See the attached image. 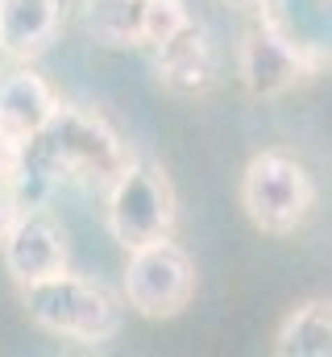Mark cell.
<instances>
[{
  "label": "cell",
  "mask_w": 332,
  "mask_h": 357,
  "mask_svg": "<svg viewBox=\"0 0 332 357\" xmlns=\"http://www.w3.org/2000/svg\"><path fill=\"white\" fill-rule=\"evenodd\" d=\"M108 229L116 245L137 250L163 241L174 229V191L158 162L129 158L125 171L108 183Z\"/></svg>",
  "instance_id": "obj_2"
},
{
  "label": "cell",
  "mask_w": 332,
  "mask_h": 357,
  "mask_svg": "<svg viewBox=\"0 0 332 357\" xmlns=\"http://www.w3.org/2000/svg\"><path fill=\"white\" fill-rule=\"evenodd\" d=\"M195 295V266L187 250H179L170 237L129 250L125 266V299L146 320H170L179 316Z\"/></svg>",
  "instance_id": "obj_5"
},
{
  "label": "cell",
  "mask_w": 332,
  "mask_h": 357,
  "mask_svg": "<svg viewBox=\"0 0 332 357\" xmlns=\"http://www.w3.org/2000/svg\"><path fill=\"white\" fill-rule=\"evenodd\" d=\"M154 71H158L163 88L179 91V96H195L212 84L216 59H212V46L195 21L187 29H179L174 38H166L163 46H154Z\"/></svg>",
  "instance_id": "obj_10"
},
{
  "label": "cell",
  "mask_w": 332,
  "mask_h": 357,
  "mask_svg": "<svg viewBox=\"0 0 332 357\" xmlns=\"http://www.w3.org/2000/svg\"><path fill=\"white\" fill-rule=\"evenodd\" d=\"M274 349L282 357H332V303H303L295 307L278 337H274Z\"/></svg>",
  "instance_id": "obj_12"
},
{
  "label": "cell",
  "mask_w": 332,
  "mask_h": 357,
  "mask_svg": "<svg viewBox=\"0 0 332 357\" xmlns=\"http://www.w3.org/2000/svg\"><path fill=\"white\" fill-rule=\"evenodd\" d=\"M63 25V0H0V54L38 59Z\"/></svg>",
  "instance_id": "obj_9"
},
{
  "label": "cell",
  "mask_w": 332,
  "mask_h": 357,
  "mask_svg": "<svg viewBox=\"0 0 332 357\" xmlns=\"http://www.w3.org/2000/svg\"><path fill=\"white\" fill-rule=\"evenodd\" d=\"M303 75V54L295 50V42H287L282 33H274L270 25L253 29L241 46V79L249 96H278Z\"/></svg>",
  "instance_id": "obj_8"
},
{
  "label": "cell",
  "mask_w": 332,
  "mask_h": 357,
  "mask_svg": "<svg viewBox=\"0 0 332 357\" xmlns=\"http://www.w3.org/2000/svg\"><path fill=\"white\" fill-rule=\"evenodd\" d=\"M59 104L63 100L54 96V88L29 67H17V71L0 75V129L21 137V142H29V146L46 133V125L54 121Z\"/></svg>",
  "instance_id": "obj_7"
},
{
  "label": "cell",
  "mask_w": 332,
  "mask_h": 357,
  "mask_svg": "<svg viewBox=\"0 0 332 357\" xmlns=\"http://www.w3.org/2000/svg\"><path fill=\"white\" fill-rule=\"evenodd\" d=\"M191 25V13L183 0H146V13H142V46H163L166 38H174L179 29Z\"/></svg>",
  "instance_id": "obj_13"
},
{
  "label": "cell",
  "mask_w": 332,
  "mask_h": 357,
  "mask_svg": "<svg viewBox=\"0 0 332 357\" xmlns=\"http://www.w3.org/2000/svg\"><path fill=\"white\" fill-rule=\"evenodd\" d=\"M142 13L146 0H83V29L108 50H129L142 46Z\"/></svg>",
  "instance_id": "obj_11"
},
{
  "label": "cell",
  "mask_w": 332,
  "mask_h": 357,
  "mask_svg": "<svg viewBox=\"0 0 332 357\" xmlns=\"http://www.w3.org/2000/svg\"><path fill=\"white\" fill-rule=\"evenodd\" d=\"M21 307L42 333L63 337V341H80V345H104L121 328L116 299L100 282L80 278L71 270L25 282L21 287Z\"/></svg>",
  "instance_id": "obj_1"
},
{
  "label": "cell",
  "mask_w": 332,
  "mask_h": 357,
  "mask_svg": "<svg viewBox=\"0 0 332 357\" xmlns=\"http://www.w3.org/2000/svg\"><path fill=\"white\" fill-rule=\"evenodd\" d=\"M229 4H253V0H229Z\"/></svg>",
  "instance_id": "obj_15"
},
{
  "label": "cell",
  "mask_w": 332,
  "mask_h": 357,
  "mask_svg": "<svg viewBox=\"0 0 332 357\" xmlns=\"http://www.w3.org/2000/svg\"><path fill=\"white\" fill-rule=\"evenodd\" d=\"M17 208H21V187H17L13 175L0 171V233L8 229V220L17 216Z\"/></svg>",
  "instance_id": "obj_14"
},
{
  "label": "cell",
  "mask_w": 332,
  "mask_h": 357,
  "mask_svg": "<svg viewBox=\"0 0 332 357\" xmlns=\"http://www.w3.org/2000/svg\"><path fill=\"white\" fill-rule=\"evenodd\" d=\"M0 250H4V266L13 274L17 287L63 274L67 270V233L63 225L46 212V208H29L21 204L17 216L8 220V229L0 233Z\"/></svg>",
  "instance_id": "obj_6"
},
{
  "label": "cell",
  "mask_w": 332,
  "mask_h": 357,
  "mask_svg": "<svg viewBox=\"0 0 332 357\" xmlns=\"http://www.w3.org/2000/svg\"><path fill=\"white\" fill-rule=\"evenodd\" d=\"M241 204L262 233L287 237L308 220L316 204V187H312V175L303 171V162H295L282 150H266L246 167Z\"/></svg>",
  "instance_id": "obj_4"
},
{
  "label": "cell",
  "mask_w": 332,
  "mask_h": 357,
  "mask_svg": "<svg viewBox=\"0 0 332 357\" xmlns=\"http://www.w3.org/2000/svg\"><path fill=\"white\" fill-rule=\"evenodd\" d=\"M33 146L46 150L54 171H71V175L96 178V183H112L129 162V150L116 137V129L100 112L80 108V104H59L54 121L46 125V133Z\"/></svg>",
  "instance_id": "obj_3"
}]
</instances>
